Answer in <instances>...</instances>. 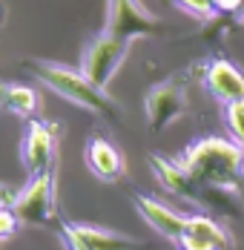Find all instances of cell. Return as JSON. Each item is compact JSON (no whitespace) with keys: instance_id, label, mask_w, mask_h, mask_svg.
Wrapping results in <instances>:
<instances>
[{"instance_id":"5b68a950","label":"cell","mask_w":244,"mask_h":250,"mask_svg":"<svg viewBox=\"0 0 244 250\" xmlns=\"http://www.w3.org/2000/svg\"><path fill=\"white\" fill-rule=\"evenodd\" d=\"M146 124L152 132H164L187 112V78L172 75L149 86L144 95Z\"/></svg>"},{"instance_id":"9c48e42d","label":"cell","mask_w":244,"mask_h":250,"mask_svg":"<svg viewBox=\"0 0 244 250\" xmlns=\"http://www.w3.org/2000/svg\"><path fill=\"white\" fill-rule=\"evenodd\" d=\"M149 170L155 173L158 184H161L170 196L184 199V201H195V204H204V190H201V184L181 167L178 158L172 161V158L161 155V152H152V155H149Z\"/></svg>"},{"instance_id":"7c38bea8","label":"cell","mask_w":244,"mask_h":250,"mask_svg":"<svg viewBox=\"0 0 244 250\" xmlns=\"http://www.w3.org/2000/svg\"><path fill=\"white\" fill-rule=\"evenodd\" d=\"M132 201H135L138 216H141V219H144L146 225L158 233V236H164V239L175 242V239L184 233L187 213L175 210V207H170L167 201L155 199V196H146V193H135V196H132Z\"/></svg>"},{"instance_id":"2e32d148","label":"cell","mask_w":244,"mask_h":250,"mask_svg":"<svg viewBox=\"0 0 244 250\" xmlns=\"http://www.w3.org/2000/svg\"><path fill=\"white\" fill-rule=\"evenodd\" d=\"M175 6H178V9H184L187 15L198 18V21H207V18H213V15H216L213 0H175Z\"/></svg>"},{"instance_id":"ac0fdd59","label":"cell","mask_w":244,"mask_h":250,"mask_svg":"<svg viewBox=\"0 0 244 250\" xmlns=\"http://www.w3.org/2000/svg\"><path fill=\"white\" fill-rule=\"evenodd\" d=\"M58 236H61V242H63V248H66V250H89L81 239H78V236H75V230L69 227V222H61Z\"/></svg>"},{"instance_id":"3957f363","label":"cell","mask_w":244,"mask_h":250,"mask_svg":"<svg viewBox=\"0 0 244 250\" xmlns=\"http://www.w3.org/2000/svg\"><path fill=\"white\" fill-rule=\"evenodd\" d=\"M12 210L18 213L20 225L46 227L58 219V187H55V170L29 175L23 187L12 201Z\"/></svg>"},{"instance_id":"ba28073f","label":"cell","mask_w":244,"mask_h":250,"mask_svg":"<svg viewBox=\"0 0 244 250\" xmlns=\"http://www.w3.org/2000/svg\"><path fill=\"white\" fill-rule=\"evenodd\" d=\"M233 245H236L233 233L213 216H204V213L187 216L184 233L175 239L178 250H233Z\"/></svg>"},{"instance_id":"52a82bcc","label":"cell","mask_w":244,"mask_h":250,"mask_svg":"<svg viewBox=\"0 0 244 250\" xmlns=\"http://www.w3.org/2000/svg\"><path fill=\"white\" fill-rule=\"evenodd\" d=\"M58 132H61V126L52 124V121H43V118L26 121L23 138H20V161H23V167L29 175L55 170Z\"/></svg>"},{"instance_id":"44dd1931","label":"cell","mask_w":244,"mask_h":250,"mask_svg":"<svg viewBox=\"0 0 244 250\" xmlns=\"http://www.w3.org/2000/svg\"><path fill=\"white\" fill-rule=\"evenodd\" d=\"M242 18H244V12H242V15H239V21H242Z\"/></svg>"},{"instance_id":"ffe728a7","label":"cell","mask_w":244,"mask_h":250,"mask_svg":"<svg viewBox=\"0 0 244 250\" xmlns=\"http://www.w3.org/2000/svg\"><path fill=\"white\" fill-rule=\"evenodd\" d=\"M15 196H18V193H15L9 184H3V181H0V210H3V207H12Z\"/></svg>"},{"instance_id":"8fae6325","label":"cell","mask_w":244,"mask_h":250,"mask_svg":"<svg viewBox=\"0 0 244 250\" xmlns=\"http://www.w3.org/2000/svg\"><path fill=\"white\" fill-rule=\"evenodd\" d=\"M83 161H86L89 173L106 184H115L126 175V161H123L121 150L101 132L89 135V141L83 147Z\"/></svg>"},{"instance_id":"d6986e66","label":"cell","mask_w":244,"mask_h":250,"mask_svg":"<svg viewBox=\"0 0 244 250\" xmlns=\"http://www.w3.org/2000/svg\"><path fill=\"white\" fill-rule=\"evenodd\" d=\"M213 6L221 15H236V18L244 12V0H213Z\"/></svg>"},{"instance_id":"e0dca14e","label":"cell","mask_w":244,"mask_h":250,"mask_svg":"<svg viewBox=\"0 0 244 250\" xmlns=\"http://www.w3.org/2000/svg\"><path fill=\"white\" fill-rule=\"evenodd\" d=\"M18 230H20V219H18V213H15L12 207H3V210H0V245L9 242Z\"/></svg>"},{"instance_id":"9a60e30c","label":"cell","mask_w":244,"mask_h":250,"mask_svg":"<svg viewBox=\"0 0 244 250\" xmlns=\"http://www.w3.org/2000/svg\"><path fill=\"white\" fill-rule=\"evenodd\" d=\"M224 126H227L230 138L244 150V101L224 104Z\"/></svg>"},{"instance_id":"5bb4252c","label":"cell","mask_w":244,"mask_h":250,"mask_svg":"<svg viewBox=\"0 0 244 250\" xmlns=\"http://www.w3.org/2000/svg\"><path fill=\"white\" fill-rule=\"evenodd\" d=\"M0 109L15 115V118H38L41 112V92L35 86L15 83V81H0Z\"/></svg>"},{"instance_id":"30bf717a","label":"cell","mask_w":244,"mask_h":250,"mask_svg":"<svg viewBox=\"0 0 244 250\" xmlns=\"http://www.w3.org/2000/svg\"><path fill=\"white\" fill-rule=\"evenodd\" d=\"M201 81L207 86V92L219 104H233V101H244V72L230 63L227 58H213L204 63L201 69Z\"/></svg>"},{"instance_id":"7a4b0ae2","label":"cell","mask_w":244,"mask_h":250,"mask_svg":"<svg viewBox=\"0 0 244 250\" xmlns=\"http://www.w3.org/2000/svg\"><path fill=\"white\" fill-rule=\"evenodd\" d=\"M26 69L38 78L46 89H52V92L61 95V98H66L69 104H75V106L92 112L98 118H106V121H112V124L121 118L118 101L112 98L103 86L92 83L81 69L66 66V63H55V61H26Z\"/></svg>"},{"instance_id":"8992f818","label":"cell","mask_w":244,"mask_h":250,"mask_svg":"<svg viewBox=\"0 0 244 250\" xmlns=\"http://www.w3.org/2000/svg\"><path fill=\"white\" fill-rule=\"evenodd\" d=\"M103 29L132 43L135 38L158 35L161 18L152 15L141 0H106V26Z\"/></svg>"},{"instance_id":"277c9868","label":"cell","mask_w":244,"mask_h":250,"mask_svg":"<svg viewBox=\"0 0 244 250\" xmlns=\"http://www.w3.org/2000/svg\"><path fill=\"white\" fill-rule=\"evenodd\" d=\"M126 55H129V41H123V38L103 29V32L89 38V43L83 49V58H81V72L92 83L106 89L112 83V78L118 75Z\"/></svg>"},{"instance_id":"4fadbf2b","label":"cell","mask_w":244,"mask_h":250,"mask_svg":"<svg viewBox=\"0 0 244 250\" xmlns=\"http://www.w3.org/2000/svg\"><path fill=\"white\" fill-rule=\"evenodd\" d=\"M69 227H72L75 236L89 250H144V242L141 239L118 233V230H109V227L83 225V222H69Z\"/></svg>"},{"instance_id":"6da1fadb","label":"cell","mask_w":244,"mask_h":250,"mask_svg":"<svg viewBox=\"0 0 244 250\" xmlns=\"http://www.w3.org/2000/svg\"><path fill=\"white\" fill-rule=\"evenodd\" d=\"M181 167L201 184V190L236 193L244 181V150L233 138L204 135L178 155Z\"/></svg>"}]
</instances>
